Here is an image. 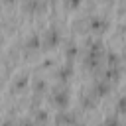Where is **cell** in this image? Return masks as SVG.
Returning <instances> with one entry per match:
<instances>
[{
  "label": "cell",
  "mask_w": 126,
  "mask_h": 126,
  "mask_svg": "<svg viewBox=\"0 0 126 126\" xmlns=\"http://www.w3.org/2000/svg\"><path fill=\"white\" fill-rule=\"evenodd\" d=\"M24 126H35L33 122H24Z\"/></svg>",
  "instance_id": "cell-8"
},
{
  "label": "cell",
  "mask_w": 126,
  "mask_h": 126,
  "mask_svg": "<svg viewBox=\"0 0 126 126\" xmlns=\"http://www.w3.org/2000/svg\"><path fill=\"white\" fill-rule=\"evenodd\" d=\"M118 110H120V112H126V96H122V98L118 100Z\"/></svg>",
  "instance_id": "cell-5"
},
{
  "label": "cell",
  "mask_w": 126,
  "mask_h": 126,
  "mask_svg": "<svg viewBox=\"0 0 126 126\" xmlns=\"http://www.w3.org/2000/svg\"><path fill=\"white\" fill-rule=\"evenodd\" d=\"M108 65L110 67H118V55L116 53H108Z\"/></svg>",
  "instance_id": "cell-4"
},
{
  "label": "cell",
  "mask_w": 126,
  "mask_h": 126,
  "mask_svg": "<svg viewBox=\"0 0 126 126\" xmlns=\"http://www.w3.org/2000/svg\"><path fill=\"white\" fill-rule=\"evenodd\" d=\"M67 100H69L67 91H55V94H53V102H55L57 106H65Z\"/></svg>",
  "instance_id": "cell-1"
},
{
  "label": "cell",
  "mask_w": 126,
  "mask_h": 126,
  "mask_svg": "<svg viewBox=\"0 0 126 126\" xmlns=\"http://www.w3.org/2000/svg\"><path fill=\"white\" fill-rule=\"evenodd\" d=\"M91 28H93L96 33H100V32L106 30V22H104L102 18H93V20H91Z\"/></svg>",
  "instance_id": "cell-2"
},
{
  "label": "cell",
  "mask_w": 126,
  "mask_h": 126,
  "mask_svg": "<svg viewBox=\"0 0 126 126\" xmlns=\"http://www.w3.org/2000/svg\"><path fill=\"white\" fill-rule=\"evenodd\" d=\"M71 73H73V69H71V65H65V67H61V69H59V77H63V79H67V77H71Z\"/></svg>",
  "instance_id": "cell-3"
},
{
  "label": "cell",
  "mask_w": 126,
  "mask_h": 126,
  "mask_svg": "<svg viewBox=\"0 0 126 126\" xmlns=\"http://www.w3.org/2000/svg\"><path fill=\"white\" fill-rule=\"evenodd\" d=\"M104 126H118V120H116V116H110V118H106Z\"/></svg>",
  "instance_id": "cell-6"
},
{
  "label": "cell",
  "mask_w": 126,
  "mask_h": 126,
  "mask_svg": "<svg viewBox=\"0 0 126 126\" xmlns=\"http://www.w3.org/2000/svg\"><path fill=\"white\" fill-rule=\"evenodd\" d=\"M79 2L81 0H67V6L69 8H75V6H79Z\"/></svg>",
  "instance_id": "cell-7"
},
{
  "label": "cell",
  "mask_w": 126,
  "mask_h": 126,
  "mask_svg": "<svg viewBox=\"0 0 126 126\" xmlns=\"http://www.w3.org/2000/svg\"><path fill=\"white\" fill-rule=\"evenodd\" d=\"M79 126H83V124H79Z\"/></svg>",
  "instance_id": "cell-9"
}]
</instances>
